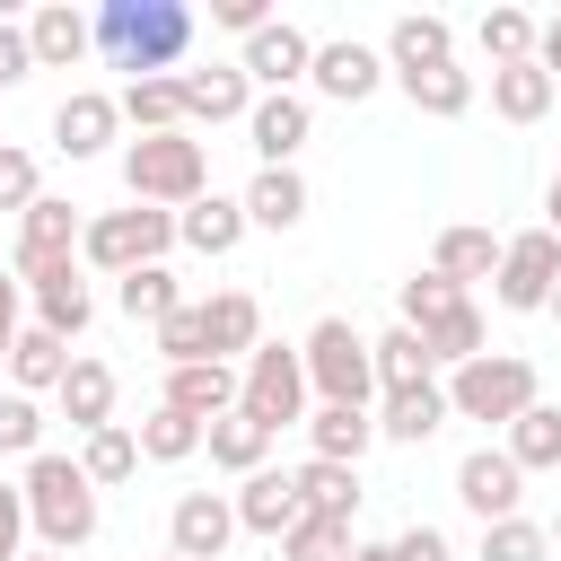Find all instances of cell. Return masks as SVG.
I'll return each mask as SVG.
<instances>
[{"label": "cell", "mask_w": 561, "mask_h": 561, "mask_svg": "<svg viewBox=\"0 0 561 561\" xmlns=\"http://www.w3.org/2000/svg\"><path fill=\"white\" fill-rule=\"evenodd\" d=\"M26 202H44V175L18 140H0V210H26Z\"/></svg>", "instance_id": "47"}, {"label": "cell", "mask_w": 561, "mask_h": 561, "mask_svg": "<svg viewBox=\"0 0 561 561\" xmlns=\"http://www.w3.org/2000/svg\"><path fill=\"white\" fill-rule=\"evenodd\" d=\"M535 70H543V79H561V18H543V26H535Z\"/></svg>", "instance_id": "53"}, {"label": "cell", "mask_w": 561, "mask_h": 561, "mask_svg": "<svg viewBox=\"0 0 561 561\" xmlns=\"http://www.w3.org/2000/svg\"><path fill=\"white\" fill-rule=\"evenodd\" d=\"M552 289H561V237H552V228H517V237H500L491 298H500L508 316H535V307H552Z\"/></svg>", "instance_id": "8"}, {"label": "cell", "mask_w": 561, "mask_h": 561, "mask_svg": "<svg viewBox=\"0 0 561 561\" xmlns=\"http://www.w3.org/2000/svg\"><path fill=\"white\" fill-rule=\"evenodd\" d=\"M53 394H61V421H70L79 438L114 421V368H105V359H79V351H70V377H61Z\"/></svg>", "instance_id": "26"}, {"label": "cell", "mask_w": 561, "mask_h": 561, "mask_svg": "<svg viewBox=\"0 0 561 561\" xmlns=\"http://www.w3.org/2000/svg\"><path fill=\"white\" fill-rule=\"evenodd\" d=\"M543 316H552V324H561V289H552V307H543Z\"/></svg>", "instance_id": "58"}, {"label": "cell", "mask_w": 561, "mask_h": 561, "mask_svg": "<svg viewBox=\"0 0 561 561\" xmlns=\"http://www.w3.org/2000/svg\"><path fill=\"white\" fill-rule=\"evenodd\" d=\"M210 18H219L228 35H263V26H272V9H263V0H210Z\"/></svg>", "instance_id": "50"}, {"label": "cell", "mask_w": 561, "mask_h": 561, "mask_svg": "<svg viewBox=\"0 0 561 561\" xmlns=\"http://www.w3.org/2000/svg\"><path fill=\"white\" fill-rule=\"evenodd\" d=\"M18 552H26V491L0 482V561H18Z\"/></svg>", "instance_id": "48"}, {"label": "cell", "mask_w": 561, "mask_h": 561, "mask_svg": "<svg viewBox=\"0 0 561 561\" xmlns=\"http://www.w3.org/2000/svg\"><path fill=\"white\" fill-rule=\"evenodd\" d=\"M114 131H123V114H114L105 88H70L53 105V149L61 158H96V149H114Z\"/></svg>", "instance_id": "15"}, {"label": "cell", "mask_w": 561, "mask_h": 561, "mask_svg": "<svg viewBox=\"0 0 561 561\" xmlns=\"http://www.w3.org/2000/svg\"><path fill=\"white\" fill-rule=\"evenodd\" d=\"M18 298H26V280L0 272V359H9V342H18Z\"/></svg>", "instance_id": "52"}, {"label": "cell", "mask_w": 561, "mask_h": 561, "mask_svg": "<svg viewBox=\"0 0 561 561\" xmlns=\"http://www.w3.org/2000/svg\"><path fill=\"white\" fill-rule=\"evenodd\" d=\"M26 53H35V70H70V61L96 53V35H88V18H79L70 0H44V9L26 18Z\"/></svg>", "instance_id": "21"}, {"label": "cell", "mask_w": 561, "mask_h": 561, "mask_svg": "<svg viewBox=\"0 0 561 561\" xmlns=\"http://www.w3.org/2000/svg\"><path fill=\"white\" fill-rule=\"evenodd\" d=\"M123 193L149 202V210H184V202H202V193H210V158H202V140H193V131H149V140H131V149H123Z\"/></svg>", "instance_id": "3"}, {"label": "cell", "mask_w": 561, "mask_h": 561, "mask_svg": "<svg viewBox=\"0 0 561 561\" xmlns=\"http://www.w3.org/2000/svg\"><path fill=\"white\" fill-rule=\"evenodd\" d=\"M114 307H123L131 324H149V333H158V324L184 307V280H175L167 263H140V272H123V280H114Z\"/></svg>", "instance_id": "31"}, {"label": "cell", "mask_w": 561, "mask_h": 561, "mask_svg": "<svg viewBox=\"0 0 561 561\" xmlns=\"http://www.w3.org/2000/svg\"><path fill=\"white\" fill-rule=\"evenodd\" d=\"M167 561H175V552H167Z\"/></svg>", "instance_id": "59"}, {"label": "cell", "mask_w": 561, "mask_h": 561, "mask_svg": "<svg viewBox=\"0 0 561 561\" xmlns=\"http://www.w3.org/2000/svg\"><path fill=\"white\" fill-rule=\"evenodd\" d=\"M158 403H175L184 421H219V412H237V368L228 359H184V368H167V394Z\"/></svg>", "instance_id": "18"}, {"label": "cell", "mask_w": 561, "mask_h": 561, "mask_svg": "<svg viewBox=\"0 0 561 561\" xmlns=\"http://www.w3.org/2000/svg\"><path fill=\"white\" fill-rule=\"evenodd\" d=\"M307 61H316V35H307V26H289V18H272V26H263V35H245V53H237V70H245L263 96H298Z\"/></svg>", "instance_id": "11"}, {"label": "cell", "mask_w": 561, "mask_h": 561, "mask_svg": "<svg viewBox=\"0 0 561 561\" xmlns=\"http://www.w3.org/2000/svg\"><path fill=\"white\" fill-rule=\"evenodd\" d=\"M114 114H123L140 140H149V131H184V88H175V79H123Z\"/></svg>", "instance_id": "34"}, {"label": "cell", "mask_w": 561, "mask_h": 561, "mask_svg": "<svg viewBox=\"0 0 561 561\" xmlns=\"http://www.w3.org/2000/svg\"><path fill=\"white\" fill-rule=\"evenodd\" d=\"M473 44H482V61H491V70L535 61V18H526V9H482V18H473Z\"/></svg>", "instance_id": "39"}, {"label": "cell", "mask_w": 561, "mask_h": 561, "mask_svg": "<svg viewBox=\"0 0 561 561\" xmlns=\"http://www.w3.org/2000/svg\"><path fill=\"white\" fill-rule=\"evenodd\" d=\"M96 53L131 79H184V53H193V9L184 0H105L88 18Z\"/></svg>", "instance_id": "1"}, {"label": "cell", "mask_w": 561, "mask_h": 561, "mask_svg": "<svg viewBox=\"0 0 561 561\" xmlns=\"http://www.w3.org/2000/svg\"><path fill=\"white\" fill-rule=\"evenodd\" d=\"M298 219H307V175H298V167H254V184H245V228L289 237Z\"/></svg>", "instance_id": "23"}, {"label": "cell", "mask_w": 561, "mask_h": 561, "mask_svg": "<svg viewBox=\"0 0 561 561\" xmlns=\"http://www.w3.org/2000/svg\"><path fill=\"white\" fill-rule=\"evenodd\" d=\"M351 561H394V552L386 543H351Z\"/></svg>", "instance_id": "55"}, {"label": "cell", "mask_w": 561, "mask_h": 561, "mask_svg": "<svg viewBox=\"0 0 561 561\" xmlns=\"http://www.w3.org/2000/svg\"><path fill=\"white\" fill-rule=\"evenodd\" d=\"M552 96H561V79H543L535 61L491 70V114H500V123H543V114H552Z\"/></svg>", "instance_id": "30"}, {"label": "cell", "mask_w": 561, "mask_h": 561, "mask_svg": "<svg viewBox=\"0 0 561 561\" xmlns=\"http://www.w3.org/2000/svg\"><path fill=\"white\" fill-rule=\"evenodd\" d=\"M386 552H394V561H456V552H447V535H438V526H403V535H394V543H386Z\"/></svg>", "instance_id": "49"}, {"label": "cell", "mask_w": 561, "mask_h": 561, "mask_svg": "<svg viewBox=\"0 0 561 561\" xmlns=\"http://www.w3.org/2000/svg\"><path fill=\"white\" fill-rule=\"evenodd\" d=\"M131 438H140V456H149V465H184V456H202V421H184L175 403H158Z\"/></svg>", "instance_id": "41"}, {"label": "cell", "mask_w": 561, "mask_h": 561, "mask_svg": "<svg viewBox=\"0 0 561 561\" xmlns=\"http://www.w3.org/2000/svg\"><path fill=\"white\" fill-rule=\"evenodd\" d=\"M307 88H316L324 105H368V96L386 88V53H377V44H359V35H333V44H316Z\"/></svg>", "instance_id": "9"}, {"label": "cell", "mask_w": 561, "mask_h": 561, "mask_svg": "<svg viewBox=\"0 0 561 561\" xmlns=\"http://www.w3.org/2000/svg\"><path fill=\"white\" fill-rule=\"evenodd\" d=\"M289 482H298V508H307V517H342V526L359 517V465H324V456H307Z\"/></svg>", "instance_id": "28"}, {"label": "cell", "mask_w": 561, "mask_h": 561, "mask_svg": "<svg viewBox=\"0 0 561 561\" xmlns=\"http://www.w3.org/2000/svg\"><path fill=\"white\" fill-rule=\"evenodd\" d=\"M430 272H438V280H456V289H465V280H491V272H500V237H491V228H473V219H456V228H438Z\"/></svg>", "instance_id": "25"}, {"label": "cell", "mask_w": 561, "mask_h": 561, "mask_svg": "<svg viewBox=\"0 0 561 561\" xmlns=\"http://www.w3.org/2000/svg\"><path fill=\"white\" fill-rule=\"evenodd\" d=\"M447 307H465L456 280H438V272H412V280H403V324H412V333H430Z\"/></svg>", "instance_id": "44"}, {"label": "cell", "mask_w": 561, "mask_h": 561, "mask_svg": "<svg viewBox=\"0 0 561 561\" xmlns=\"http://www.w3.org/2000/svg\"><path fill=\"white\" fill-rule=\"evenodd\" d=\"M26 70H35V53H26V26H9V18H0V88H18Z\"/></svg>", "instance_id": "51"}, {"label": "cell", "mask_w": 561, "mask_h": 561, "mask_svg": "<svg viewBox=\"0 0 561 561\" xmlns=\"http://www.w3.org/2000/svg\"><path fill=\"white\" fill-rule=\"evenodd\" d=\"M438 61H456V26H447L438 9H403V18L386 26V79H394V70H438Z\"/></svg>", "instance_id": "19"}, {"label": "cell", "mask_w": 561, "mask_h": 561, "mask_svg": "<svg viewBox=\"0 0 561 561\" xmlns=\"http://www.w3.org/2000/svg\"><path fill=\"white\" fill-rule=\"evenodd\" d=\"M237 237H245V202H228V193H202L175 210V245H193V254H237Z\"/></svg>", "instance_id": "24"}, {"label": "cell", "mask_w": 561, "mask_h": 561, "mask_svg": "<svg viewBox=\"0 0 561 561\" xmlns=\"http://www.w3.org/2000/svg\"><path fill=\"white\" fill-rule=\"evenodd\" d=\"M202 324H210V359H237V351L263 342V307H254V289H219V298H202Z\"/></svg>", "instance_id": "32"}, {"label": "cell", "mask_w": 561, "mask_h": 561, "mask_svg": "<svg viewBox=\"0 0 561 561\" xmlns=\"http://www.w3.org/2000/svg\"><path fill=\"white\" fill-rule=\"evenodd\" d=\"M175 88H184V131H193V123H245V114H254V79H245L237 61L184 70Z\"/></svg>", "instance_id": "14"}, {"label": "cell", "mask_w": 561, "mask_h": 561, "mask_svg": "<svg viewBox=\"0 0 561 561\" xmlns=\"http://www.w3.org/2000/svg\"><path fill=\"white\" fill-rule=\"evenodd\" d=\"M508 465L517 473H552L561 465V403H526L508 421Z\"/></svg>", "instance_id": "37"}, {"label": "cell", "mask_w": 561, "mask_h": 561, "mask_svg": "<svg viewBox=\"0 0 561 561\" xmlns=\"http://www.w3.org/2000/svg\"><path fill=\"white\" fill-rule=\"evenodd\" d=\"M9 377H18V394H53V386L70 377V342L44 333V324H18V342H9Z\"/></svg>", "instance_id": "27"}, {"label": "cell", "mask_w": 561, "mask_h": 561, "mask_svg": "<svg viewBox=\"0 0 561 561\" xmlns=\"http://www.w3.org/2000/svg\"><path fill=\"white\" fill-rule=\"evenodd\" d=\"M421 351H430V368H465V359H482V307H473V298L447 307V316L421 333Z\"/></svg>", "instance_id": "40"}, {"label": "cell", "mask_w": 561, "mask_h": 561, "mask_svg": "<svg viewBox=\"0 0 561 561\" xmlns=\"http://www.w3.org/2000/svg\"><path fill=\"white\" fill-rule=\"evenodd\" d=\"M202 447H210V465H219V473H237V482H245V473H263V456H272V430H254L245 412H219V421L202 430Z\"/></svg>", "instance_id": "36"}, {"label": "cell", "mask_w": 561, "mask_h": 561, "mask_svg": "<svg viewBox=\"0 0 561 561\" xmlns=\"http://www.w3.org/2000/svg\"><path fill=\"white\" fill-rule=\"evenodd\" d=\"M158 359L184 368V359H210V324H202V298H184L167 324H158Z\"/></svg>", "instance_id": "43"}, {"label": "cell", "mask_w": 561, "mask_h": 561, "mask_svg": "<svg viewBox=\"0 0 561 561\" xmlns=\"http://www.w3.org/2000/svg\"><path fill=\"white\" fill-rule=\"evenodd\" d=\"M456 500H465L482 526H500V517H517V500H526V473L508 465V447H473V456L456 465Z\"/></svg>", "instance_id": "13"}, {"label": "cell", "mask_w": 561, "mask_h": 561, "mask_svg": "<svg viewBox=\"0 0 561 561\" xmlns=\"http://www.w3.org/2000/svg\"><path fill=\"white\" fill-rule=\"evenodd\" d=\"M228 508H237V526H245V535H263V543H280V535L307 517V508H298V482H289V473H272V465H263V473H245V482L228 491Z\"/></svg>", "instance_id": "16"}, {"label": "cell", "mask_w": 561, "mask_h": 561, "mask_svg": "<svg viewBox=\"0 0 561 561\" xmlns=\"http://www.w3.org/2000/svg\"><path fill=\"white\" fill-rule=\"evenodd\" d=\"M228 535H237L228 491H175V508H167V552L175 561H219Z\"/></svg>", "instance_id": "12"}, {"label": "cell", "mask_w": 561, "mask_h": 561, "mask_svg": "<svg viewBox=\"0 0 561 561\" xmlns=\"http://www.w3.org/2000/svg\"><path fill=\"white\" fill-rule=\"evenodd\" d=\"M307 131H316V105L307 96H254V114H245V140H254L263 167H289L307 149Z\"/></svg>", "instance_id": "17"}, {"label": "cell", "mask_w": 561, "mask_h": 561, "mask_svg": "<svg viewBox=\"0 0 561 561\" xmlns=\"http://www.w3.org/2000/svg\"><path fill=\"white\" fill-rule=\"evenodd\" d=\"M167 245H175V210H149V202H131V210H96L88 228H79V263H96V272H140V263H167Z\"/></svg>", "instance_id": "6"}, {"label": "cell", "mask_w": 561, "mask_h": 561, "mask_svg": "<svg viewBox=\"0 0 561 561\" xmlns=\"http://www.w3.org/2000/svg\"><path fill=\"white\" fill-rule=\"evenodd\" d=\"M543 543H552V552H561V508H552V526H543Z\"/></svg>", "instance_id": "56"}, {"label": "cell", "mask_w": 561, "mask_h": 561, "mask_svg": "<svg viewBox=\"0 0 561 561\" xmlns=\"http://www.w3.org/2000/svg\"><path fill=\"white\" fill-rule=\"evenodd\" d=\"M0 456H44V412H35V394H0Z\"/></svg>", "instance_id": "46"}, {"label": "cell", "mask_w": 561, "mask_h": 561, "mask_svg": "<svg viewBox=\"0 0 561 561\" xmlns=\"http://www.w3.org/2000/svg\"><path fill=\"white\" fill-rule=\"evenodd\" d=\"M79 473H88L96 491H114V482H131V473H140V438H131L123 421H105V430H88V438H79Z\"/></svg>", "instance_id": "38"}, {"label": "cell", "mask_w": 561, "mask_h": 561, "mask_svg": "<svg viewBox=\"0 0 561 561\" xmlns=\"http://www.w3.org/2000/svg\"><path fill=\"white\" fill-rule=\"evenodd\" d=\"M18 491H26V526L44 535V552L70 561V552L96 535V482L79 473V456H53V447L26 456V482H18Z\"/></svg>", "instance_id": "2"}, {"label": "cell", "mask_w": 561, "mask_h": 561, "mask_svg": "<svg viewBox=\"0 0 561 561\" xmlns=\"http://www.w3.org/2000/svg\"><path fill=\"white\" fill-rule=\"evenodd\" d=\"M394 88L412 96V114H438V123H456V114L473 105V70H465V61H438V70H394Z\"/></svg>", "instance_id": "29"}, {"label": "cell", "mask_w": 561, "mask_h": 561, "mask_svg": "<svg viewBox=\"0 0 561 561\" xmlns=\"http://www.w3.org/2000/svg\"><path fill=\"white\" fill-rule=\"evenodd\" d=\"M526 403H543V386H535V359H517V351H482V359H465V368H447V412L456 421H517Z\"/></svg>", "instance_id": "5"}, {"label": "cell", "mask_w": 561, "mask_h": 561, "mask_svg": "<svg viewBox=\"0 0 561 561\" xmlns=\"http://www.w3.org/2000/svg\"><path fill=\"white\" fill-rule=\"evenodd\" d=\"M447 421H456V412H447V386L430 377V386H403V394H386V412H377V438H394V447H430Z\"/></svg>", "instance_id": "22"}, {"label": "cell", "mask_w": 561, "mask_h": 561, "mask_svg": "<svg viewBox=\"0 0 561 561\" xmlns=\"http://www.w3.org/2000/svg\"><path fill=\"white\" fill-rule=\"evenodd\" d=\"M368 368H377V394H403V386H430V377H438L412 324H394V333H377V342H368Z\"/></svg>", "instance_id": "35"}, {"label": "cell", "mask_w": 561, "mask_h": 561, "mask_svg": "<svg viewBox=\"0 0 561 561\" xmlns=\"http://www.w3.org/2000/svg\"><path fill=\"white\" fill-rule=\"evenodd\" d=\"M237 412L254 421V430H289V421H307V368H298V351L289 342H254L245 351V368H237Z\"/></svg>", "instance_id": "7"}, {"label": "cell", "mask_w": 561, "mask_h": 561, "mask_svg": "<svg viewBox=\"0 0 561 561\" xmlns=\"http://www.w3.org/2000/svg\"><path fill=\"white\" fill-rule=\"evenodd\" d=\"M298 368H307V394H316V403H351V412H368V394H377L368 333H359L351 316H324V324L298 342Z\"/></svg>", "instance_id": "4"}, {"label": "cell", "mask_w": 561, "mask_h": 561, "mask_svg": "<svg viewBox=\"0 0 561 561\" xmlns=\"http://www.w3.org/2000/svg\"><path fill=\"white\" fill-rule=\"evenodd\" d=\"M79 228H88V219H79L70 202H53V193L26 202V210H18V254H9V272L35 280V272H53V263H79Z\"/></svg>", "instance_id": "10"}, {"label": "cell", "mask_w": 561, "mask_h": 561, "mask_svg": "<svg viewBox=\"0 0 561 561\" xmlns=\"http://www.w3.org/2000/svg\"><path fill=\"white\" fill-rule=\"evenodd\" d=\"M351 543H359V535H351L342 517H298V526L280 535V561H351Z\"/></svg>", "instance_id": "42"}, {"label": "cell", "mask_w": 561, "mask_h": 561, "mask_svg": "<svg viewBox=\"0 0 561 561\" xmlns=\"http://www.w3.org/2000/svg\"><path fill=\"white\" fill-rule=\"evenodd\" d=\"M307 438H316V456H324V465H359V456L377 447V412H351V403H316Z\"/></svg>", "instance_id": "33"}, {"label": "cell", "mask_w": 561, "mask_h": 561, "mask_svg": "<svg viewBox=\"0 0 561 561\" xmlns=\"http://www.w3.org/2000/svg\"><path fill=\"white\" fill-rule=\"evenodd\" d=\"M26 298H35V324H44V333H61V342H79V333H88V316H96V298H88L79 263L35 272V280H26Z\"/></svg>", "instance_id": "20"}, {"label": "cell", "mask_w": 561, "mask_h": 561, "mask_svg": "<svg viewBox=\"0 0 561 561\" xmlns=\"http://www.w3.org/2000/svg\"><path fill=\"white\" fill-rule=\"evenodd\" d=\"M18 561H61V552H18Z\"/></svg>", "instance_id": "57"}, {"label": "cell", "mask_w": 561, "mask_h": 561, "mask_svg": "<svg viewBox=\"0 0 561 561\" xmlns=\"http://www.w3.org/2000/svg\"><path fill=\"white\" fill-rule=\"evenodd\" d=\"M543 228H552V237H561V175H552V184H543Z\"/></svg>", "instance_id": "54"}, {"label": "cell", "mask_w": 561, "mask_h": 561, "mask_svg": "<svg viewBox=\"0 0 561 561\" xmlns=\"http://www.w3.org/2000/svg\"><path fill=\"white\" fill-rule=\"evenodd\" d=\"M482 561H552V543L535 517H500V526H482Z\"/></svg>", "instance_id": "45"}]
</instances>
